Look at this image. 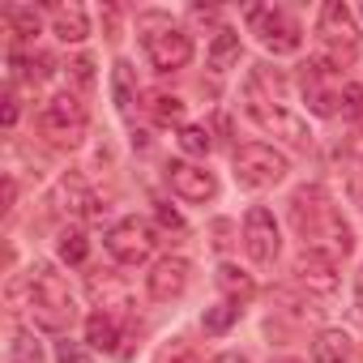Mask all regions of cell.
<instances>
[{"label":"cell","mask_w":363,"mask_h":363,"mask_svg":"<svg viewBox=\"0 0 363 363\" xmlns=\"http://www.w3.org/2000/svg\"><path fill=\"white\" fill-rule=\"evenodd\" d=\"M291 218H295V227H299L308 252H320V257H329V261L350 257L354 235H350V227L342 223V214L325 201L320 189H299V193L291 197Z\"/></svg>","instance_id":"cell-1"},{"label":"cell","mask_w":363,"mask_h":363,"mask_svg":"<svg viewBox=\"0 0 363 363\" xmlns=\"http://www.w3.org/2000/svg\"><path fill=\"white\" fill-rule=\"evenodd\" d=\"M26 286H30L26 308H30V316H35V325H39V329H48V333H65V329L77 320L73 291H69V282H65L48 261H39V265L30 269Z\"/></svg>","instance_id":"cell-2"},{"label":"cell","mask_w":363,"mask_h":363,"mask_svg":"<svg viewBox=\"0 0 363 363\" xmlns=\"http://www.w3.org/2000/svg\"><path fill=\"white\" fill-rule=\"evenodd\" d=\"M316 43H320V65L329 69H346L359 52V30H354V18L342 0H329L320 5V18H316Z\"/></svg>","instance_id":"cell-3"},{"label":"cell","mask_w":363,"mask_h":363,"mask_svg":"<svg viewBox=\"0 0 363 363\" xmlns=\"http://www.w3.org/2000/svg\"><path fill=\"white\" fill-rule=\"evenodd\" d=\"M244 111H248L252 124L265 128L269 137H278V141H286V145H295V150H308V141H312L308 124H303L295 111H286L278 99H269L261 86H252V82H248V90H244Z\"/></svg>","instance_id":"cell-4"},{"label":"cell","mask_w":363,"mask_h":363,"mask_svg":"<svg viewBox=\"0 0 363 363\" xmlns=\"http://www.w3.org/2000/svg\"><path fill=\"white\" fill-rule=\"evenodd\" d=\"M231 171H235V179H240V189H274V184H282V179H286L291 167H286V158H282L274 145L248 141V145L235 150Z\"/></svg>","instance_id":"cell-5"},{"label":"cell","mask_w":363,"mask_h":363,"mask_svg":"<svg viewBox=\"0 0 363 363\" xmlns=\"http://www.w3.org/2000/svg\"><path fill=\"white\" fill-rule=\"evenodd\" d=\"M86 124H90V116H86L82 99H73V94H56V99H48L43 111H39V133H43L52 145H60V150L82 145Z\"/></svg>","instance_id":"cell-6"},{"label":"cell","mask_w":363,"mask_h":363,"mask_svg":"<svg viewBox=\"0 0 363 363\" xmlns=\"http://www.w3.org/2000/svg\"><path fill=\"white\" fill-rule=\"evenodd\" d=\"M248 26L261 39V48L274 52V56H291L303 43V30L286 9H248Z\"/></svg>","instance_id":"cell-7"},{"label":"cell","mask_w":363,"mask_h":363,"mask_svg":"<svg viewBox=\"0 0 363 363\" xmlns=\"http://www.w3.org/2000/svg\"><path fill=\"white\" fill-rule=\"evenodd\" d=\"M107 252L120 261V265H141L150 252H154V231L141 223V218H124L107 231Z\"/></svg>","instance_id":"cell-8"},{"label":"cell","mask_w":363,"mask_h":363,"mask_svg":"<svg viewBox=\"0 0 363 363\" xmlns=\"http://www.w3.org/2000/svg\"><path fill=\"white\" fill-rule=\"evenodd\" d=\"M167 184H171V193H175L179 201H193V206H206V201L218 197L214 171H206V167H197V162H171V167H167Z\"/></svg>","instance_id":"cell-9"},{"label":"cell","mask_w":363,"mask_h":363,"mask_svg":"<svg viewBox=\"0 0 363 363\" xmlns=\"http://www.w3.org/2000/svg\"><path fill=\"white\" fill-rule=\"evenodd\" d=\"M145 56L158 73H175V69H184L193 60V39L184 30H175V26H162L154 35H145Z\"/></svg>","instance_id":"cell-10"},{"label":"cell","mask_w":363,"mask_h":363,"mask_svg":"<svg viewBox=\"0 0 363 363\" xmlns=\"http://www.w3.org/2000/svg\"><path fill=\"white\" fill-rule=\"evenodd\" d=\"M244 248H248V257L257 265H274L278 261V223H274L269 210H261V206L248 210V218H244Z\"/></svg>","instance_id":"cell-11"},{"label":"cell","mask_w":363,"mask_h":363,"mask_svg":"<svg viewBox=\"0 0 363 363\" xmlns=\"http://www.w3.org/2000/svg\"><path fill=\"white\" fill-rule=\"evenodd\" d=\"M189 274H193V265H189L184 257H162V261L145 274V291H150V299H158V303L179 299V295H184V286H189Z\"/></svg>","instance_id":"cell-12"},{"label":"cell","mask_w":363,"mask_h":363,"mask_svg":"<svg viewBox=\"0 0 363 363\" xmlns=\"http://www.w3.org/2000/svg\"><path fill=\"white\" fill-rule=\"evenodd\" d=\"M56 201H60V210L73 214V218H94V214H99V193L86 184L77 171H69L60 184H56Z\"/></svg>","instance_id":"cell-13"},{"label":"cell","mask_w":363,"mask_h":363,"mask_svg":"<svg viewBox=\"0 0 363 363\" xmlns=\"http://www.w3.org/2000/svg\"><path fill=\"white\" fill-rule=\"evenodd\" d=\"M295 278H299V286H308L316 295H333L337 291V261L303 248V257L295 261Z\"/></svg>","instance_id":"cell-14"},{"label":"cell","mask_w":363,"mask_h":363,"mask_svg":"<svg viewBox=\"0 0 363 363\" xmlns=\"http://www.w3.org/2000/svg\"><path fill=\"white\" fill-rule=\"evenodd\" d=\"M86 342L94 346V350H107V354H124V333H120V325L107 316V312H94L90 320H86Z\"/></svg>","instance_id":"cell-15"},{"label":"cell","mask_w":363,"mask_h":363,"mask_svg":"<svg viewBox=\"0 0 363 363\" xmlns=\"http://www.w3.org/2000/svg\"><path fill=\"white\" fill-rule=\"evenodd\" d=\"M52 30H56V39H65V43H82V39L90 35V22H86V13H82L77 5H56V9H52Z\"/></svg>","instance_id":"cell-16"},{"label":"cell","mask_w":363,"mask_h":363,"mask_svg":"<svg viewBox=\"0 0 363 363\" xmlns=\"http://www.w3.org/2000/svg\"><path fill=\"white\" fill-rule=\"evenodd\" d=\"M312 363H350V337L342 329H325L312 342Z\"/></svg>","instance_id":"cell-17"},{"label":"cell","mask_w":363,"mask_h":363,"mask_svg":"<svg viewBox=\"0 0 363 363\" xmlns=\"http://www.w3.org/2000/svg\"><path fill=\"white\" fill-rule=\"evenodd\" d=\"M218 286L231 295V303H248V299L257 295L252 278H248L244 269H235V265H218Z\"/></svg>","instance_id":"cell-18"},{"label":"cell","mask_w":363,"mask_h":363,"mask_svg":"<svg viewBox=\"0 0 363 363\" xmlns=\"http://www.w3.org/2000/svg\"><path fill=\"white\" fill-rule=\"evenodd\" d=\"M235 56H240V35L223 26V30L214 35V43H210V65H214V69H231Z\"/></svg>","instance_id":"cell-19"},{"label":"cell","mask_w":363,"mask_h":363,"mask_svg":"<svg viewBox=\"0 0 363 363\" xmlns=\"http://www.w3.org/2000/svg\"><path fill=\"white\" fill-rule=\"evenodd\" d=\"M179 150L193 154V158H206V154L214 150L210 128H201V124H184V128H179Z\"/></svg>","instance_id":"cell-20"},{"label":"cell","mask_w":363,"mask_h":363,"mask_svg":"<svg viewBox=\"0 0 363 363\" xmlns=\"http://www.w3.org/2000/svg\"><path fill=\"white\" fill-rule=\"evenodd\" d=\"M9 363H43V350H39L35 333H26V329L13 333V342H9Z\"/></svg>","instance_id":"cell-21"},{"label":"cell","mask_w":363,"mask_h":363,"mask_svg":"<svg viewBox=\"0 0 363 363\" xmlns=\"http://www.w3.org/2000/svg\"><path fill=\"white\" fill-rule=\"evenodd\" d=\"M235 320H240V303H218V308H206V316H201L206 333H227Z\"/></svg>","instance_id":"cell-22"},{"label":"cell","mask_w":363,"mask_h":363,"mask_svg":"<svg viewBox=\"0 0 363 363\" xmlns=\"http://www.w3.org/2000/svg\"><path fill=\"white\" fill-rule=\"evenodd\" d=\"M150 111L158 124H179L184 120V99H175V94H154L150 99Z\"/></svg>","instance_id":"cell-23"},{"label":"cell","mask_w":363,"mask_h":363,"mask_svg":"<svg viewBox=\"0 0 363 363\" xmlns=\"http://www.w3.org/2000/svg\"><path fill=\"white\" fill-rule=\"evenodd\" d=\"M337 111L350 116V120H363V86L342 82V86H337Z\"/></svg>","instance_id":"cell-24"},{"label":"cell","mask_w":363,"mask_h":363,"mask_svg":"<svg viewBox=\"0 0 363 363\" xmlns=\"http://www.w3.org/2000/svg\"><path fill=\"white\" fill-rule=\"evenodd\" d=\"M5 18H9V26H13L22 39L39 35V13H35V9H26V5H13V9H5Z\"/></svg>","instance_id":"cell-25"},{"label":"cell","mask_w":363,"mask_h":363,"mask_svg":"<svg viewBox=\"0 0 363 363\" xmlns=\"http://www.w3.org/2000/svg\"><path fill=\"white\" fill-rule=\"evenodd\" d=\"M86 252H90V244H86V235H82V231H65V235H60V261L82 265V261H86Z\"/></svg>","instance_id":"cell-26"},{"label":"cell","mask_w":363,"mask_h":363,"mask_svg":"<svg viewBox=\"0 0 363 363\" xmlns=\"http://www.w3.org/2000/svg\"><path fill=\"white\" fill-rule=\"evenodd\" d=\"M116 107H120V111L133 107V69H128L124 60L116 65Z\"/></svg>","instance_id":"cell-27"},{"label":"cell","mask_w":363,"mask_h":363,"mask_svg":"<svg viewBox=\"0 0 363 363\" xmlns=\"http://www.w3.org/2000/svg\"><path fill=\"white\" fill-rule=\"evenodd\" d=\"M56 363H94V354H90L82 342L60 337V342H56Z\"/></svg>","instance_id":"cell-28"},{"label":"cell","mask_w":363,"mask_h":363,"mask_svg":"<svg viewBox=\"0 0 363 363\" xmlns=\"http://www.w3.org/2000/svg\"><path fill=\"white\" fill-rule=\"evenodd\" d=\"M69 73H73V82H77V86H90V82H94V60H90V56H82V60H73V65H69Z\"/></svg>","instance_id":"cell-29"},{"label":"cell","mask_w":363,"mask_h":363,"mask_svg":"<svg viewBox=\"0 0 363 363\" xmlns=\"http://www.w3.org/2000/svg\"><path fill=\"white\" fill-rule=\"evenodd\" d=\"M158 363H201V359H197L189 346H171V350H162V359H158Z\"/></svg>","instance_id":"cell-30"},{"label":"cell","mask_w":363,"mask_h":363,"mask_svg":"<svg viewBox=\"0 0 363 363\" xmlns=\"http://www.w3.org/2000/svg\"><path fill=\"white\" fill-rule=\"evenodd\" d=\"M158 223H162V227H171V231H179V227H184V218H179L175 210H167V206H158Z\"/></svg>","instance_id":"cell-31"},{"label":"cell","mask_w":363,"mask_h":363,"mask_svg":"<svg viewBox=\"0 0 363 363\" xmlns=\"http://www.w3.org/2000/svg\"><path fill=\"white\" fill-rule=\"evenodd\" d=\"M5 124H18V99L13 94L5 99Z\"/></svg>","instance_id":"cell-32"},{"label":"cell","mask_w":363,"mask_h":363,"mask_svg":"<svg viewBox=\"0 0 363 363\" xmlns=\"http://www.w3.org/2000/svg\"><path fill=\"white\" fill-rule=\"evenodd\" d=\"M214 363H248L244 354H223V359H214Z\"/></svg>","instance_id":"cell-33"}]
</instances>
